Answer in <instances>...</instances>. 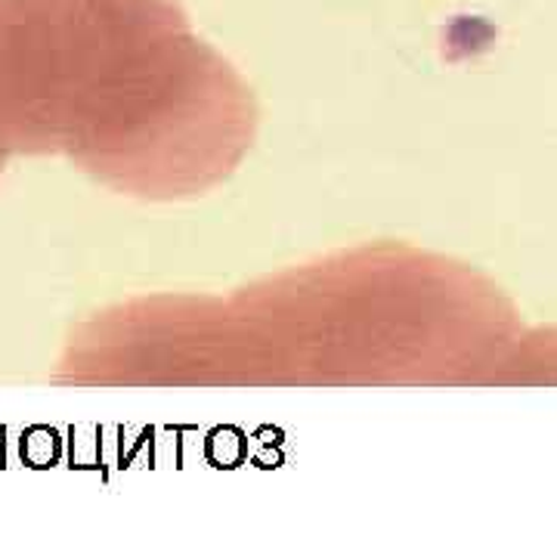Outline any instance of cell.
<instances>
[{"label":"cell","instance_id":"obj_1","mask_svg":"<svg viewBox=\"0 0 557 557\" xmlns=\"http://www.w3.org/2000/svg\"><path fill=\"white\" fill-rule=\"evenodd\" d=\"M490 384H557V329L515 341Z\"/></svg>","mask_w":557,"mask_h":557},{"label":"cell","instance_id":"obj_2","mask_svg":"<svg viewBox=\"0 0 557 557\" xmlns=\"http://www.w3.org/2000/svg\"><path fill=\"white\" fill-rule=\"evenodd\" d=\"M7 159H10V156H7V152L0 149V171H3V164H7Z\"/></svg>","mask_w":557,"mask_h":557}]
</instances>
